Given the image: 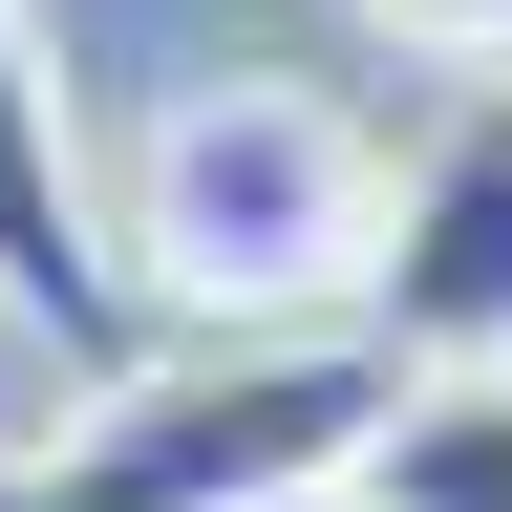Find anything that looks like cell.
<instances>
[{
    "label": "cell",
    "instance_id": "3",
    "mask_svg": "<svg viewBox=\"0 0 512 512\" xmlns=\"http://www.w3.org/2000/svg\"><path fill=\"white\" fill-rule=\"evenodd\" d=\"M363 342L384 363H512V86H470L384 171V256H363Z\"/></svg>",
    "mask_w": 512,
    "mask_h": 512
},
{
    "label": "cell",
    "instance_id": "6",
    "mask_svg": "<svg viewBox=\"0 0 512 512\" xmlns=\"http://www.w3.org/2000/svg\"><path fill=\"white\" fill-rule=\"evenodd\" d=\"M363 22H406V43H470V64H512V0H363Z\"/></svg>",
    "mask_w": 512,
    "mask_h": 512
},
{
    "label": "cell",
    "instance_id": "1",
    "mask_svg": "<svg viewBox=\"0 0 512 512\" xmlns=\"http://www.w3.org/2000/svg\"><path fill=\"white\" fill-rule=\"evenodd\" d=\"M128 278L214 342H278V320H363V256H384V150L278 64H214L128 128V192H107Z\"/></svg>",
    "mask_w": 512,
    "mask_h": 512
},
{
    "label": "cell",
    "instance_id": "4",
    "mask_svg": "<svg viewBox=\"0 0 512 512\" xmlns=\"http://www.w3.org/2000/svg\"><path fill=\"white\" fill-rule=\"evenodd\" d=\"M0 320H22L43 363H86V384L150 363V342H128V235H107L86 150H64V86H43V22H22V0H0Z\"/></svg>",
    "mask_w": 512,
    "mask_h": 512
},
{
    "label": "cell",
    "instance_id": "8",
    "mask_svg": "<svg viewBox=\"0 0 512 512\" xmlns=\"http://www.w3.org/2000/svg\"><path fill=\"white\" fill-rule=\"evenodd\" d=\"M0 512H64V491H43V448H22V470H0Z\"/></svg>",
    "mask_w": 512,
    "mask_h": 512
},
{
    "label": "cell",
    "instance_id": "5",
    "mask_svg": "<svg viewBox=\"0 0 512 512\" xmlns=\"http://www.w3.org/2000/svg\"><path fill=\"white\" fill-rule=\"evenodd\" d=\"M363 491L384 512H512V363H427L363 427Z\"/></svg>",
    "mask_w": 512,
    "mask_h": 512
},
{
    "label": "cell",
    "instance_id": "2",
    "mask_svg": "<svg viewBox=\"0 0 512 512\" xmlns=\"http://www.w3.org/2000/svg\"><path fill=\"white\" fill-rule=\"evenodd\" d=\"M406 406V363L363 342V320H278V342H171L86 384V427L43 448L64 512H256V491H320L363 470V427Z\"/></svg>",
    "mask_w": 512,
    "mask_h": 512
},
{
    "label": "cell",
    "instance_id": "7",
    "mask_svg": "<svg viewBox=\"0 0 512 512\" xmlns=\"http://www.w3.org/2000/svg\"><path fill=\"white\" fill-rule=\"evenodd\" d=\"M256 512H384V491H363V470H320V491H256Z\"/></svg>",
    "mask_w": 512,
    "mask_h": 512
}]
</instances>
